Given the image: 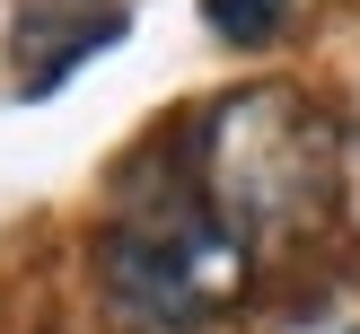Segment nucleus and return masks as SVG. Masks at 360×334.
<instances>
[{
  "label": "nucleus",
  "instance_id": "obj_1",
  "mask_svg": "<svg viewBox=\"0 0 360 334\" xmlns=\"http://www.w3.org/2000/svg\"><path fill=\"white\" fill-rule=\"evenodd\" d=\"M202 158V203L238 220L246 238H299L334 211L343 185V141H334L326 105L299 88H246L220 97L193 132Z\"/></svg>",
  "mask_w": 360,
  "mask_h": 334
},
{
  "label": "nucleus",
  "instance_id": "obj_2",
  "mask_svg": "<svg viewBox=\"0 0 360 334\" xmlns=\"http://www.w3.org/2000/svg\"><path fill=\"white\" fill-rule=\"evenodd\" d=\"M246 290H255V238L220 220L202 185L132 211L105 238V299L141 334H202L229 308H246Z\"/></svg>",
  "mask_w": 360,
  "mask_h": 334
},
{
  "label": "nucleus",
  "instance_id": "obj_3",
  "mask_svg": "<svg viewBox=\"0 0 360 334\" xmlns=\"http://www.w3.org/2000/svg\"><path fill=\"white\" fill-rule=\"evenodd\" d=\"M123 35V0H18V88L44 97Z\"/></svg>",
  "mask_w": 360,
  "mask_h": 334
},
{
  "label": "nucleus",
  "instance_id": "obj_4",
  "mask_svg": "<svg viewBox=\"0 0 360 334\" xmlns=\"http://www.w3.org/2000/svg\"><path fill=\"white\" fill-rule=\"evenodd\" d=\"M273 334H360V281H308L290 308L273 316Z\"/></svg>",
  "mask_w": 360,
  "mask_h": 334
},
{
  "label": "nucleus",
  "instance_id": "obj_5",
  "mask_svg": "<svg viewBox=\"0 0 360 334\" xmlns=\"http://www.w3.org/2000/svg\"><path fill=\"white\" fill-rule=\"evenodd\" d=\"M202 27L220 44H273L290 27V0H202Z\"/></svg>",
  "mask_w": 360,
  "mask_h": 334
}]
</instances>
